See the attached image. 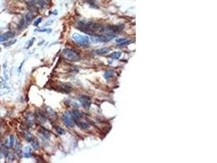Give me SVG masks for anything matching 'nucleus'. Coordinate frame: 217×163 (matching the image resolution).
<instances>
[{"mask_svg": "<svg viewBox=\"0 0 217 163\" xmlns=\"http://www.w3.org/2000/svg\"><path fill=\"white\" fill-rule=\"evenodd\" d=\"M113 75V72L112 71H107V72H105L104 73V78H105V79L109 80L110 78H111Z\"/></svg>", "mask_w": 217, "mask_h": 163, "instance_id": "a211bd4d", "label": "nucleus"}, {"mask_svg": "<svg viewBox=\"0 0 217 163\" xmlns=\"http://www.w3.org/2000/svg\"><path fill=\"white\" fill-rule=\"evenodd\" d=\"M131 43V41L130 40H126V41H125V42H120V43H118V46H120V47H122V46H127V45H129V44H130Z\"/></svg>", "mask_w": 217, "mask_h": 163, "instance_id": "4be33fe9", "label": "nucleus"}, {"mask_svg": "<svg viewBox=\"0 0 217 163\" xmlns=\"http://www.w3.org/2000/svg\"><path fill=\"white\" fill-rule=\"evenodd\" d=\"M14 136L13 135H10L9 136V144H8V148H12L13 147V145H14Z\"/></svg>", "mask_w": 217, "mask_h": 163, "instance_id": "dca6fc26", "label": "nucleus"}, {"mask_svg": "<svg viewBox=\"0 0 217 163\" xmlns=\"http://www.w3.org/2000/svg\"><path fill=\"white\" fill-rule=\"evenodd\" d=\"M121 55L122 53L121 52H115L111 54L109 56L111 57V58H113V59H120V56H121Z\"/></svg>", "mask_w": 217, "mask_h": 163, "instance_id": "2eb2a0df", "label": "nucleus"}, {"mask_svg": "<svg viewBox=\"0 0 217 163\" xmlns=\"http://www.w3.org/2000/svg\"><path fill=\"white\" fill-rule=\"evenodd\" d=\"M62 55L68 61H78L80 60V55L76 51L69 48H65L62 52Z\"/></svg>", "mask_w": 217, "mask_h": 163, "instance_id": "f257e3e1", "label": "nucleus"}, {"mask_svg": "<svg viewBox=\"0 0 217 163\" xmlns=\"http://www.w3.org/2000/svg\"><path fill=\"white\" fill-rule=\"evenodd\" d=\"M31 145H32V147L34 148V149H38L39 148V144H38V142L36 140H33L32 141H30Z\"/></svg>", "mask_w": 217, "mask_h": 163, "instance_id": "f3484780", "label": "nucleus"}, {"mask_svg": "<svg viewBox=\"0 0 217 163\" xmlns=\"http://www.w3.org/2000/svg\"><path fill=\"white\" fill-rule=\"evenodd\" d=\"M48 3V0H38V4L41 8H44Z\"/></svg>", "mask_w": 217, "mask_h": 163, "instance_id": "6ab92c4d", "label": "nucleus"}, {"mask_svg": "<svg viewBox=\"0 0 217 163\" xmlns=\"http://www.w3.org/2000/svg\"><path fill=\"white\" fill-rule=\"evenodd\" d=\"M115 34H106V35H93L92 41L94 42H107L115 38Z\"/></svg>", "mask_w": 217, "mask_h": 163, "instance_id": "7ed1b4c3", "label": "nucleus"}, {"mask_svg": "<svg viewBox=\"0 0 217 163\" xmlns=\"http://www.w3.org/2000/svg\"><path fill=\"white\" fill-rule=\"evenodd\" d=\"M13 37H14V34H13L12 32H10V31L6 32V33H4V34L0 35V42H6V41H8V39L13 38Z\"/></svg>", "mask_w": 217, "mask_h": 163, "instance_id": "0eeeda50", "label": "nucleus"}, {"mask_svg": "<svg viewBox=\"0 0 217 163\" xmlns=\"http://www.w3.org/2000/svg\"><path fill=\"white\" fill-rule=\"evenodd\" d=\"M76 125L78 126L79 127H80V129H83V130H88L90 128V125L87 124L86 122H85V121H76Z\"/></svg>", "mask_w": 217, "mask_h": 163, "instance_id": "1a4fd4ad", "label": "nucleus"}, {"mask_svg": "<svg viewBox=\"0 0 217 163\" xmlns=\"http://www.w3.org/2000/svg\"><path fill=\"white\" fill-rule=\"evenodd\" d=\"M15 151L17 152V154L20 155V152H21V149H20V144L19 143H16L15 144Z\"/></svg>", "mask_w": 217, "mask_h": 163, "instance_id": "412c9836", "label": "nucleus"}, {"mask_svg": "<svg viewBox=\"0 0 217 163\" xmlns=\"http://www.w3.org/2000/svg\"><path fill=\"white\" fill-rule=\"evenodd\" d=\"M33 18H34L33 14L30 12H28L26 15L24 16V19L21 20V25H24V26H26L28 25H29L31 21L33 20Z\"/></svg>", "mask_w": 217, "mask_h": 163, "instance_id": "423d86ee", "label": "nucleus"}, {"mask_svg": "<svg viewBox=\"0 0 217 163\" xmlns=\"http://www.w3.org/2000/svg\"><path fill=\"white\" fill-rule=\"evenodd\" d=\"M41 22H42V18H38V19L34 22V25L37 26V25H39Z\"/></svg>", "mask_w": 217, "mask_h": 163, "instance_id": "b1692460", "label": "nucleus"}, {"mask_svg": "<svg viewBox=\"0 0 217 163\" xmlns=\"http://www.w3.org/2000/svg\"><path fill=\"white\" fill-rule=\"evenodd\" d=\"M72 38L74 40V42H76L78 45L82 46V47L87 46L90 42V39L88 38V36L80 35V34H76V33L72 34Z\"/></svg>", "mask_w": 217, "mask_h": 163, "instance_id": "f03ea898", "label": "nucleus"}, {"mask_svg": "<svg viewBox=\"0 0 217 163\" xmlns=\"http://www.w3.org/2000/svg\"><path fill=\"white\" fill-rule=\"evenodd\" d=\"M56 131H57V133L59 134V135H64L65 134V131L63 128H61V127H60V126H56Z\"/></svg>", "mask_w": 217, "mask_h": 163, "instance_id": "aec40b11", "label": "nucleus"}, {"mask_svg": "<svg viewBox=\"0 0 217 163\" xmlns=\"http://www.w3.org/2000/svg\"><path fill=\"white\" fill-rule=\"evenodd\" d=\"M70 114L72 115V118L74 119V121H78L80 118H81V114L78 110H73L72 112H70Z\"/></svg>", "mask_w": 217, "mask_h": 163, "instance_id": "6e6552de", "label": "nucleus"}, {"mask_svg": "<svg viewBox=\"0 0 217 163\" xmlns=\"http://www.w3.org/2000/svg\"><path fill=\"white\" fill-rule=\"evenodd\" d=\"M62 119H63V121L65 124V126H67L69 128H72L74 126H75V121L74 119L72 118V115L71 114L68 112V113H65L63 117H62Z\"/></svg>", "mask_w": 217, "mask_h": 163, "instance_id": "20e7f679", "label": "nucleus"}, {"mask_svg": "<svg viewBox=\"0 0 217 163\" xmlns=\"http://www.w3.org/2000/svg\"><path fill=\"white\" fill-rule=\"evenodd\" d=\"M46 114H47V116H48L50 118H52V119L55 118H56V116H57L56 114H55V112L52 109H50V107H47V109H46Z\"/></svg>", "mask_w": 217, "mask_h": 163, "instance_id": "9d476101", "label": "nucleus"}, {"mask_svg": "<svg viewBox=\"0 0 217 163\" xmlns=\"http://www.w3.org/2000/svg\"><path fill=\"white\" fill-rule=\"evenodd\" d=\"M26 121L28 125L29 126H32L34 122V115L31 114H29L26 116Z\"/></svg>", "mask_w": 217, "mask_h": 163, "instance_id": "f8f14e48", "label": "nucleus"}, {"mask_svg": "<svg viewBox=\"0 0 217 163\" xmlns=\"http://www.w3.org/2000/svg\"><path fill=\"white\" fill-rule=\"evenodd\" d=\"M111 49L110 48H102V49H99L98 50L97 52H96V53L98 54V55H106V54L109 53L110 52Z\"/></svg>", "mask_w": 217, "mask_h": 163, "instance_id": "4468645a", "label": "nucleus"}, {"mask_svg": "<svg viewBox=\"0 0 217 163\" xmlns=\"http://www.w3.org/2000/svg\"><path fill=\"white\" fill-rule=\"evenodd\" d=\"M37 32H50V29H43V30H37Z\"/></svg>", "mask_w": 217, "mask_h": 163, "instance_id": "5701e85b", "label": "nucleus"}, {"mask_svg": "<svg viewBox=\"0 0 217 163\" xmlns=\"http://www.w3.org/2000/svg\"><path fill=\"white\" fill-rule=\"evenodd\" d=\"M127 39H125V38H120V39H117L116 40V42H118V43H120V42H125V41H126Z\"/></svg>", "mask_w": 217, "mask_h": 163, "instance_id": "393cba45", "label": "nucleus"}, {"mask_svg": "<svg viewBox=\"0 0 217 163\" xmlns=\"http://www.w3.org/2000/svg\"><path fill=\"white\" fill-rule=\"evenodd\" d=\"M40 132H41V134H42V135L45 137V138H46V139H50V137L51 135L49 131L45 129V128H43V127H42V128L40 129Z\"/></svg>", "mask_w": 217, "mask_h": 163, "instance_id": "ddd939ff", "label": "nucleus"}, {"mask_svg": "<svg viewBox=\"0 0 217 163\" xmlns=\"http://www.w3.org/2000/svg\"><path fill=\"white\" fill-rule=\"evenodd\" d=\"M79 100H80L81 105L84 107L85 109H89L90 107V104H91L90 99L86 95H81V96H80L79 97Z\"/></svg>", "mask_w": 217, "mask_h": 163, "instance_id": "39448f33", "label": "nucleus"}, {"mask_svg": "<svg viewBox=\"0 0 217 163\" xmlns=\"http://www.w3.org/2000/svg\"><path fill=\"white\" fill-rule=\"evenodd\" d=\"M31 152H32V148L29 147V146H26L25 148H24V151H23V154L24 157H31Z\"/></svg>", "mask_w": 217, "mask_h": 163, "instance_id": "9b49d317", "label": "nucleus"}]
</instances>
